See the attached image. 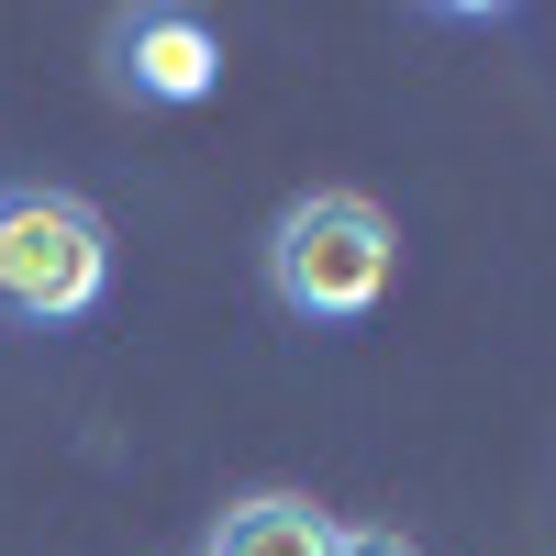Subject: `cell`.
<instances>
[{
    "instance_id": "6da1fadb",
    "label": "cell",
    "mask_w": 556,
    "mask_h": 556,
    "mask_svg": "<svg viewBox=\"0 0 556 556\" xmlns=\"http://www.w3.org/2000/svg\"><path fill=\"white\" fill-rule=\"evenodd\" d=\"M256 278L290 323H367L401 278V223L367 190H301V201H278Z\"/></svg>"
},
{
    "instance_id": "7a4b0ae2",
    "label": "cell",
    "mask_w": 556,
    "mask_h": 556,
    "mask_svg": "<svg viewBox=\"0 0 556 556\" xmlns=\"http://www.w3.org/2000/svg\"><path fill=\"white\" fill-rule=\"evenodd\" d=\"M101 301H112V223H101V201L12 178V190H0V323L56 334V323H89Z\"/></svg>"
},
{
    "instance_id": "3957f363",
    "label": "cell",
    "mask_w": 556,
    "mask_h": 556,
    "mask_svg": "<svg viewBox=\"0 0 556 556\" xmlns=\"http://www.w3.org/2000/svg\"><path fill=\"white\" fill-rule=\"evenodd\" d=\"M101 89L134 112H190L223 89V34L178 0H146V12H112L101 23Z\"/></svg>"
},
{
    "instance_id": "277c9868",
    "label": "cell",
    "mask_w": 556,
    "mask_h": 556,
    "mask_svg": "<svg viewBox=\"0 0 556 556\" xmlns=\"http://www.w3.org/2000/svg\"><path fill=\"white\" fill-rule=\"evenodd\" d=\"M334 545V513L312 490H245L212 513V556H323Z\"/></svg>"
},
{
    "instance_id": "5b68a950",
    "label": "cell",
    "mask_w": 556,
    "mask_h": 556,
    "mask_svg": "<svg viewBox=\"0 0 556 556\" xmlns=\"http://www.w3.org/2000/svg\"><path fill=\"white\" fill-rule=\"evenodd\" d=\"M323 556H424V545H412L401 523H334V545H323Z\"/></svg>"
}]
</instances>
